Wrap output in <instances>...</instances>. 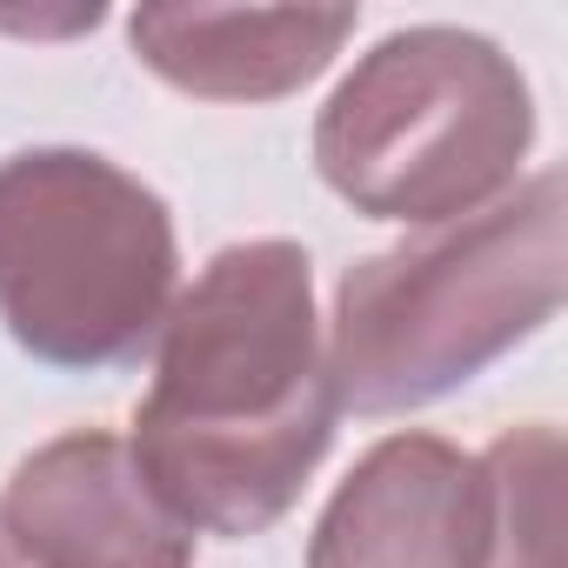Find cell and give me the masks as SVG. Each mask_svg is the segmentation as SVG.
I'll return each instance as SVG.
<instances>
[{"label":"cell","mask_w":568,"mask_h":568,"mask_svg":"<svg viewBox=\"0 0 568 568\" xmlns=\"http://www.w3.org/2000/svg\"><path fill=\"white\" fill-rule=\"evenodd\" d=\"M315 267L295 241H234L168 308L134 462L194 535H261L335 442Z\"/></svg>","instance_id":"obj_1"},{"label":"cell","mask_w":568,"mask_h":568,"mask_svg":"<svg viewBox=\"0 0 568 568\" xmlns=\"http://www.w3.org/2000/svg\"><path fill=\"white\" fill-rule=\"evenodd\" d=\"M561 308V174L355 261L335 288L328 382L355 415H408L475 382Z\"/></svg>","instance_id":"obj_2"},{"label":"cell","mask_w":568,"mask_h":568,"mask_svg":"<svg viewBox=\"0 0 568 568\" xmlns=\"http://www.w3.org/2000/svg\"><path fill=\"white\" fill-rule=\"evenodd\" d=\"M181 247L168 201L88 148L0 161V328L48 368H128L161 342Z\"/></svg>","instance_id":"obj_3"},{"label":"cell","mask_w":568,"mask_h":568,"mask_svg":"<svg viewBox=\"0 0 568 568\" xmlns=\"http://www.w3.org/2000/svg\"><path fill=\"white\" fill-rule=\"evenodd\" d=\"M535 141L521 68L468 28H402L375 41L315 121L322 181L375 221L481 214Z\"/></svg>","instance_id":"obj_4"},{"label":"cell","mask_w":568,"mask_h":568,"mask_svg":"<svg viewBox=\"0 0 568 568\" xmlns=\"http://www.w3.org/2000/svg\"><path fill=\"white\" fill-rule=\"evenodd\" d=\"M28 568H194V528L148 488L134 448L108 428H74L34 448L0 501Z\"/></svg>","instance_id":"obj_5"},{"label":"cell","mask_w":568,"mask_h":568,"mask_svg":"<svg viewBox=\"0 0 568 568\" xmlns=\"http://www.w3.org/2000/svg\"><path fill=\"white\" fill-rule=\"evenodd\" d=\"M481 462L442 435L375 442L328 495L308 568H481Z\"/></svg>","instance_id":"obj_6"},{"label":"cell","mask_w":568,"mask_h":568,"mask_svg":"<svg viewBox=\"0 0 568 568\" xmlns=\"http://www.w3.org/2000/svg\"><path fill=\"white\" fill-rule=\"evenodd\" d=\"M348 34V8H141L128 21L134 54L194 101L295 94L342 54Z\"/></svg>","instance_id":"obj_7"},{"label":"cell","mask_w":568,"mask_h":568,"mask_svg":"<svg viewBox=\"0 0 568 568\" xmlns=\"http://www.w3.org/2000/svg\"><path fill=\"white\" fill-rule=\"evenodd\" d=\"M481 462V521L488 561L481 568H561V435L555 428H508Z\"/></svg>","instance_id":"obj_8"},{"label":"cell","mask_w":568,"mask_h":568,"mask_svg":"<svg viewBox=\"0 0 568 568\" xmlns=\"http://www.w3.org/2000/svg\"><path fill=\"white\" fill-rule=\"evenodd\" d=\"M0 568H14V541H8V528H0Z\"/></svg>","instance_id":"obj_9"}]
</instances>
